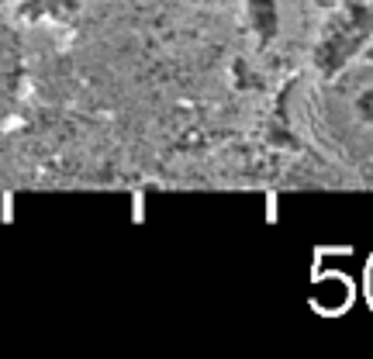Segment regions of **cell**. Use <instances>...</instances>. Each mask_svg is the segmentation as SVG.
Masks as SVG:
<instances>
[{"instance_id":"6da1fadb","label":"cell","mask_w":373,"mask_h":359,"mask_svg":"<svg viewBox=\"0 0 373 359\" xmlns=\"http://www.w3.org/2000/svg\"><path fill=\"white\" fill-rule=\"evenodd\" d=\"M367 297L373 301V263L367 266Z\"/></svg>"}]
</instances>
